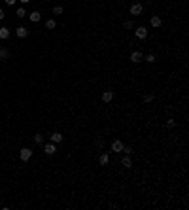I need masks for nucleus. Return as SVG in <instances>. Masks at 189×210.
I'll use <instances>...</instances> for the list:
<instances>
[{
	"mask_svg": "<svg viewBox=\"0 0 189 210\" xmlns=\"http://www.w3.org/2000/svg\"><path fill=\"white\" fill-rule=\"evenodd\" d=\"M19 157H21V161H28L30 157H32V150H30V148H23V150L19 151Z\"/></svg>",
	"mask_w": 189,
	"mask_h": 210,
	"instance_id": "1",
	"label": "nucleus"
},
{
	"mask_svg": "<svg viewBox=\"0 0 189 210\" xmlns=\"http://www.w3.org/2000/svg\"><path fill=\"white\" fill-rule=\"evenodd\" d=\"M134 34H136V38H138V40H146L147 38V29L146 27H138L134 30Z\"/></svg>",
	"mask_w": 189,
	"mask_h": 210,
	"instance_id": "2",
	"label": "nucleus"
},
{
	"mask_svg": "<svg viewBox=\"0 0 189 210\" xmlns=\"http://www.w3.org/2000/svg\"><path fill=\"white\" fill-rule=\"evenodd\" d=\"M44 151H45V155H53V153L57 151V144H53V142L45 144V146H44Z\"/></svg>",
	"mask_w": 189,
	"mask_h": 210,
	"instance_id": "3",
	"label": "nucleus"
},
{
	"mask_svg": "<svg viewBox=\"0 0 189 210\" xmlns=\"http://www.w3.org/2000/svg\"><path fill=\"white\" fill-rule=\"evenodd\" d=\"M121 150H123V142H121V140H114V142H112V151L121 153Z\"/></svg>",
	"mask_w": 189,
	"mask_h": 210,
	"instance_id": "4",
	"label": "nucleus"
},
{
	"mask_svg": "<svg viewBox=\"0 0 189 210\" xmlns=\"http://www.w3.org/2000/svg\"><path fill=\"white\" fill-rule=\"evenodd\" d=\"M142 59H144L142 51H132V53H131V61H132V63H140Z\"/></svg>",
	"mask_w": 189,
	"mask_h": 210,
	"instance_id": "5",
	"label": "nucleus"
},
{
	"mask_svg": "<svg viewBox=\"0 0 189 210\" xmlns=\"http://www.w3.org/2000/svg\"><path fill=\"white\" fill-rule=\"evenodd\" d=\"M142 10H144V8H142V4H132V6H131V15H140Z\"/></svg>",
	"mask_w": 189,
	"mask_h": 210,
	"instance_id": "6",
	"label": "nucleus"
},
{
	"mask_svg": "<svg viewBox=\"0 0 189 210\" xmlns=\"http://www.w3.org/2000/svg\"><path fill=\"white\" fill-rule=\"evenodd\" d=\"M49 138H51V142H53V144H61V142H63V135H61V132H53Z\"/></svg>",
	"mask_w": 189,
	"mask_h": 210,
	"instance_id": "7",
	"label": "nucleus"
},
{
	"mask_svg": "<svg viewBox=\"0 0 189 210\" xmlns=\"http://www.w3.org/2000/svg\"><path fill=\"white\" fill-rule=\"evenodd\" d=\"M15 32H17V36H19V38H27V36H28L27 27H17V30H15Z\"/></svg>",
	"mask_w": 189,
	"mask_h": 210,
	"instance_id": "8",
	"label": "nucleus"
},
{
	"mask_svg": "<svg viewBox=\"0 0 189 210\" xmlns=\"http://www.w3.org/2000/svg\"><path fill=\"white\" fill-rule=\"evenodd\" d=\"M28 19L32 23H38L40 19H42V13H40V12H32V13H28Z\"/></svg>",
	"mask_w": 189,
	"mask_h": 210,
	"instance_id": "9",
	"label": "nucleus"
},
{
	"mask_svg": "<svg viewBox=\"0 0 189 210\" xmlns=\"http://www.w3.org/2000/svg\"><path fill=\"white\" fill-rule=\"evenodd\" d=\"M121 165H123L125 168H131V167H132L131 157H129V155H123V157H121Z\"/></svg>",
	"mask_w": 189,
	"mask_h": 210,
	"instance_id": "10",
	"label": "nucleus"
},
{
	"mask_svg": "<svg viewBox=\"0 0 189 210\" xmlns=\"http://www.w3.org/2000/svg\"><path fill=\"white\" fill-rule=\"evenodd\" d=\"M99 163H100L102 167H106V165L110 163V155H108V153H102V155L99 157Z\"/></svg>",
	"mask_w": 189,
	"mask_h": 210,
	"instance_id": "11",
	"label": "nucleus"
},
{
	"mask_svg": "<svg viewBox=\"0 0 189 210\" xmlns=\"http://www.w3.org/2000/svg\"><path fill=\"white\" fill-rule=\"evenodd\" d=\"M112 99H114V93H112V91H104V93H102V102H112Z\"/></svg>",
	"mask_w": 189,
	"mask_h": 210,
	"instance_id": "12",
	"label": "nucleus"
},
{
	"mask_svg": "<svg viewBox=\"0 0 189 210\" xmlns=\"http://www.w3.org/2000/svg\"><path fill=\"white\" fill-rule=\"evenodd\" d=\"M8 38H9V29L2 27L0 29V40H8Z\"/></svg>",
	"mask_w": 189,
	"mask_h": 210,
	"instance_id": "13",
	"label": "nucleus"
},
{
	"mask_svg": "<svg viewBox=\"0 0 189 210\" xmlns=\"http://www.w3.org/2000/svg\"><path fill=\"white\" fill-rule=\"evenodd\" d=\"M161 23H163V19L159 15H153L151 17V27H161Z\"/></svg>",
	"mask_w": 189,
	"mask_h": 210,
	"instance_id": "14",
	"label": "nucleus"
},
{
	"mask_svg": "<svg viewBox=\"0 0 189 210\" xmlns=\"http://www.w3.org/2000/svg\"><path fill=\"white\" fill-rule=\"evenodd\" d=\"M55 27H57V23L53 21V19H47V21H45V29H49V30H53Z\"/></svg>",
	"mask_w": 189,
	"mask_h": 210,
	"instance_id": "15",
	"label": "nucleus"
},
{
	"mask_svg": "<svg viewBox=\"0 0 189 210\" xmlns=\"http://www.w3.org/2000/svg\"><path fill=\"white\" fill-rule=\"evenodd\" d=\"M15 15H17L19 19H23V17H27V12H25V8H17V12H15Z\"/></svg>",
	"mask_w": 189,
	"mask_h": 210,
	"instance_id": "16",
	"label": "nucleus"
},
{
	"mask_svg": "<svg viewBox=\"0 0 189 210\" xmlns=\"http://www.w3.org/2000/svg\"><path fill=\"white\" fill-rule=\"evenodd\" d=\"M9 57V51L8 49H0V61H6Z\"/></svg>",
	"mask_w": 189,
	"mask_h": 210,
	"instance_id": "17",
	"label": "nucleus"
},
{
	"mask_svg": "<svg viewBox=\"0 0 189 210\" xmlns=\"http://www.w3.org/2000/svg\"><path fill=\"white\" fill-rule=\"evenodd\" d=\"M121 151H123L125 155H131V153H132V148H131V146H125V144H123V150H121Z\"/></svg>",
	"mask_w": 189,
	"mask_h": 210,
	"instance_id": "18",
	"label": "nucleus"
},
{
	"mask_svg": "<svg viewBox=\"0 0 189 210\" xmlns=\"http://www.w3.org/2000/svg\"><path fill=\"white\" fill-rule=\"evenodd\" d=\"M53 13L55 15H61V13H63V6H55L53 8Z\"/></svg>",
	"mask_w": 189,
	"mask_h": 210,
	"instance_id": "19",
	"label": "nucleus"
},
{
	"mask_svg": "<svg viewBox=\"0 0 189 210\" xmlns=\"http://www.w3.org/2000/svg\"><path fill=\"white\" fill-rule=\"evenodd\" d=\"M146 61H147V63H155V55H153V53L146 55Z\"/></svg>",
	"mask_w": 189,
	"mask_h": 210,
	"instance_id": "20",
	"label": "nucleus"
},
{
	"mask_svg": "<svg viewBox=\"0 0 189 210\" xmlns=\"http://www.w3.org/2000/svg\"><path fill=\"white\" fill-rule=\"evenodd\" d=\"M34 142H36V144H42V142H44V136H42V135H36V136H34Z\"/></svg>",
	"mask_w": 189,
	"mask_h": 210,
	"instance_id": "21",
	"label": "nucleus"
},
{
	"mask_svg": "<svg viewBox=\"0 0 189 210\" xmlns=\"http://www.w3.org/2000/svg\"><path fill=\"white\" fill-rule=\"evenodd\" d=\"M95 146H99V148H104V140H102V138H96V140H95Z\"/></svg>",
	"mask_w": 189,
	"mask_h": 210,
	"instance_id": "22",
	"label": "nucleus"
},
{
	"mask_svg": "<svg viewBox=\"0 0 189 210\" xmlns=\"http://www.w3.org/2000/svg\"><path fill=\"white\" fill-rule=\"evenodd\" d=\"M174 125H176V121H174V119H168V121H166V127H168V129H172Z\"/></svg>",
	"mask_w": 189,
	"mask_h": 210,
	"instance_id": "23",
	"label": "nucleus"
},
{
	"mask_svg": "<svg viewBox=\"0 0 189 210\" xmlns=\"http://www.w3.org/2000/svg\"><path fill=\"white\" fill-rule=\"evenodd\" d=\"M123 27H125V29H132V21H125Z\"/></svg>",
	"mask_w": 189,
	"mask_h": 210,
	"instance_id": "24",
	"label": "nucleus"
},
{
	"mask_svg": "<svg viewBox=\"0 0 189 210\" xmlns=\"http://www.w3.org/2000/svg\"><path fill=\"white\" fill-rule=\"evenodd\" d=\"M153 100V95H146L144 97V102H151Z\"/></svg>",
	"mask_w": 189,
	"mask_h": 210,
	"instance_id": "25",
	"label": "nucleus"
},
{
	"mask_svg": "<svg viewBox=\"0 0 189 210\" xmlns=\"http://www.w3.org/2000/svg\"><path fill=\"white\" fill-rule=\"evenodd\" d=\"M4 2H6V4H8V6H13V4H15V2H17V0H4Z\"/></svg>",
	"mask_w": 189,
	"mask_h": 210,
	"instance_id": "26",
	"label": "nucleus"
},
{
	"mask_svg": "<svg viewBox=\"0 0 189 210\" xmlns=\"http://www.w3.org/2000/svg\"><path fill=\"white\" fill-rule=\"evenodd\" d=\"M0 19H4V10L0 8Z\"/></svg>",
	"mask_w": 189,
	"mask_h": 210,
	"instance_id": "27",
	"label": "nucleus"
},
{
	"mask_svg": "<svg viewBox=\"0 0 189 210\" xmlns=\"http://www.w3.org/2000/svg\"><path fill=\"white\" fill-rule=\"evenodd\" d=\"M19 2H21V4H28L30 0H19Z\"/></svg>",
	"mask_w": 189,
	"mask_h": 210,
	"instance_id": "28",
	"label": "nucleus"
},
{
	"mask_svg": "<svg viewBox=\"0 0 189 210\" xmlns=\"http://www.w3.org/2000/svg\"><path fill=\"white\" fill-rule=\"evenodd\" d=\"M0 49H2V44H0Z\"/></svg>",
	"mask_w": 189,
	"mask_h": 210,
	"instance_id": "29",
	"label": "nucleus"
}]
</instances>
